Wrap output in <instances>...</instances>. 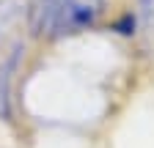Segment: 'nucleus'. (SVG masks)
<instances>
[{
    "mask_svg": "<svg viewBox=\"0 0 154 148\" xmlns=\"http://www.w3.org/2000/svg\"><path fill=\"white\" fill-rule=\"evenodd\" d=\"M105 0H33L28 8V25L33 36L77 33L102 14Z\"/></svg>",
    "mask_w": 154,
    "mask_h": 148,
    "instance_id": "1",
    "label": "nucleus"
},
{
    "mask_svg": "<svg viewBox=\"0 0 154 148\" xmlns=\"http://www.w3.org/2000/svg\"><path fill=\"white\" fill-rule=\"evenodd\" d=\"M19 63H22V44L17 41L11 52L0 61V118H8L11 113V85L19 71Z\"/></svg>",
    "mask_w": 154,
    "mask_h": 148,
    "instance_id": "2",
    "label": "nucleus"
},
{
    "mask_svg": "<svg viewBox=\"0 0 154 148\" xmlns=\"http://www.w3.org/2000/svg\"><path fill=\"white\" fill-rule=\"evenodd\" d=\"M19 11H22V3H19V0H3V3H0V44H3L6 30L19 16Z\"/></svg>",
    "mask_w": 154,
    "mask_h": 148,
    "instance_id": "3",
    "label": "nucleus"
}]
</instances>
